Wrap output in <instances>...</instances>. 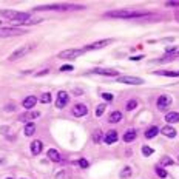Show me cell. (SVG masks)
<instances>
[{"instance_id": "obj_10", "label": "cell", "mask_w": 179, "mask_h": 179, "mask_svg": "<svg viewBox=\"0 0 179 179\" xmlns=\"http://www.w3.org/2000/svg\"><path fill=\"white\" fill-rule=\"evenodd\" d=\"M87 113H88V108H87V105H84V104H77V105L73 107V114H74L76 117H82V116H85Z\"/></svg>"}, {"instance_id": "obj_29", "label": "cell", "mask_w": 179, "mask_h": 179, "mask_svg": "<svg viewBox=\"0 0 179 179\" xmlns=\"http://www.w3.org/2000/svg\"><path fill=\"white\" fill-rule=\"evenodd\" d=\"M93 139H94V142H100L102 141V131L100 130H96L94 134H93Z\"/></svg>"}, {"instance_id": "obj_21", "label": "cell", "mask_w": 179, "mask_h": 179, "mask_svg": "<svg viewBox=\"0 0 179 179\" xmlns=\"http://www.w3.org/2000/svg\"><path fill=\"white\" fill-rule=\"evenodd\" d=\"M136 134H138L136 130H128V131L124 134V141H125V142H131V141L136 139Z\"/></svg>"}, {"instance_id": "obj_37", "label": "cell", "mask_w": 179, "mask_h": 179, "mask_svg": "<svg viewBox=\"0 0 179 179\" xmlns=\"http://www.w3.org/2000/svg\"><path fill=\"white\" fill-rule=\"evenodd\" d=\"M141 59H142V56H136V57H131V60H134V62H136V60H141Z\"/></svg>"}, {"instance_id": "obj_18", "label": "cell", "mask_w": 179, "mask_h": 179, "mask_svg": "<svg viewBox=\"0 0 179 179\" xmlns=\"http://www.w3.org/2000/svg\"><path fill=\"white\" fill-rule=\"evenodd\" d=\"M46 156L53 161V162H60V155H59V151L57 150H48V153H46Z\"/></svg>"}, {"instance_id": "obj_36", "label": "cell", "mask_w": 179, "mask_h": 179, "mask_svg": "<svg viewBox=\"0 0 179 179\" xmlns=\"http://www.w3.org/2000/svg\"><path fill=\"white\" fill-rule=\"evenodd\" d=\"M48 71H49V70H43V71H40V73H37L36 76H45V74H48Z\"/></svg>"}, {"instance_id": "obj_30", "label": "cell", "mask_w": 179, "mask_h": 179, "mask_svg": "<svg viewBox=\"0 0 179 179\" xmlns=\"http://www.w3.org/2000/svg\"><path fill=\"white\" fill-rule=\"evenodd\" d=\"M156 174L159 177H167V171L162 168V167H156Z\"/></svg>"}, {"instance_id": "obj_9", "label": "cell", "mask_w": 179, "mask_h": 179, "mask_svg": "<svg viewBox=\"0 0 179 179\" xmlns=\"http://www.w3.org/2000/svg\"><path fill=\"white\" fill-rule=\"evenodd\" d=\"M171 104V97L170 96H167V94H162V96H159L158 97V100H156V105H158V108L159 110H165V108H168V105Z\"/></svg>"}, {"instance_id": "obj_25", "label": "cell", "mask_w": 179, "mask_h": 179, "mask_svg": "<svg viewBox=\"0 0 179 179\" xmlns=\"http://www.w3.org/2000/svg\"><path fill=\"white\" fill-rule=\"evenodd\" d=\"M136 107H138V100H136V99H131V100L127 102V110H128V111L134 110Z\"/></svg>"}, {"instance_id": "obj_13", "label": "cell", "mask_w": 179, "mask_h": 179, "mask_svg": "<svg viewBox=\"0 0 179 179\" xmlns=\"http://www.w3.org/2000/svg\"><path fill=\"white\" fill-rule=\"evenodd\" d=\"M39 116H40L39 111H28V113H23V114L19 117V120H22V122H25V120H33V119H37Z\"/></svg>"}, {"instance_id": "obj_22", "label": "cell", "mask_w": 179, "mask_h": 179, "mask_svg": "<svg viewBox=\"0 0 179 179\" xmlns=\"http://www.w3.org/2000/svg\"><path fill=\"white\" fill-rule=\"evenodd\" d=\"M158 133H159V128H158V127H151V128H148V130H147L145 138H147V139H153Z\"/></svg>"}, {"instance_id": "obj_32", "label": "cell", "mask_w": 179, "mask_h": 179, "mask_svg": "<svg viewBox=\"0 0 179 179\" xmlns=\"http://www.w3.org/2000/svg\"><path fill=\"white\" fill-rule=\"evenodd\" d=\"M102 99H104V100H108V102H113L114 96H113L111 93H102Z\"/></svg>"}, {"instance_id": "obj_17", "label": "cell", "mask_w": 179, "mask_h": 179, "mask_svg": "<svg viewBox=\"0 0 179 179\" xmlns=\"http://www.w3.org/2000/svg\"><path fill=\"white\" fill-rule=\"evenodd\" d=\"M23 133H25V136H33L36 133V124L34 122H28L27 125H25V128H23Z\"/></svg>"}, {"instance_id": "obj_3", "label": "cell", "mask_w": 179, "mask_h": 179, "mask_svg": "<svg viewBox=\"0 0 179 179\" xmlns=\"http://www.w3.org/2000/svg\"><path fill=\"white\" fill-rule=\"evenodd\" d=\"M33 45H25V46H20V48H17L13 54H9V57H8V60H11V62H14V60H19V59H22V57H25L28 53H31L33 51Z\"/></svg>"}, {"instance_id": "obj_8", "label": "cell", "mask_w": 179, "mask_h": 179, "mask_svg": "<svg viewBox=\"0 0 179 179\" xmlns=\"http://www.w3.org/2000/svg\"><path fill=\"white\" fill-rule=\"evenodd\" d=\"M68 100H70L68 93H65V91H59V94H57V100H56V107H57V108H63V107H66V105H68Z\"/></svg>"}, {"instance_id": "obj_2", "label": "cell", "mask_w": 179, "mask_h": 179, "mask_svg": "<svg viewBox=\"0 0 179 179\" xmlns=\"http://www.w3.org/2000/svg\"><path fill=\"white\" fill-rule=\"evenodd\" d=\"M0 16H3L13 22L19 23H25L30 20V14L28 13H20V11H13V9H0Z\"/></svg>"}, {"instance_id": "obj_15", "label": "cell", "mask_w": 179, "mask_h": 179, "mask_svg": "<svg viewBox=\"0 0 179 179\" xmlns=\"http://www.w3.org/2000/svg\"><path fill=\"white\" fill-rule=\"evenodd\" d=\"M91 73L100 74V76H117V71H116V70H104V68H96V70H93Z\"/></svg>"}, {"instance_id": "obj_6", "label": "cell", "mask_w": 179, "mask_h": 179, "mask_svg": "<svg viewBox=\"0 0 179 179\" xmlns=\"http://www.w3.org/2000/svg\"><path fill=\"white\" fill-rule=\"evenodd\" d=\"M120 84H128V85H142L144 81L141 77H134V76H120L117 79Z\"/></svg>"}, {"instance_id": "obj_31", "label": "cell", "mask_w": 179, "mask_h": 179, "mask_svg": "<svg viewBox=\"0 0 179 179\" xmlns=\"http://www.w3.org/2000/svg\"><path fill=\"white\" fill-rule=\"evenodd\" d=\"M120 176H122V177H130V176H131V168H130V167H125L124 171L120 173Z\"/></svg>"}, {"instance_id": "obj_12", "label": "cell", "mask_w": 179, "mask_h": 179, "mask_svg": "<svg viewBox=\"0 0 179 179\" xmlns=\"http://www.w3.org/2000/svg\"><path fill=\"white\" fill-rule=\"evenodd\" d=\"M117 139H119V136H117V131H116V130H111V131H108V133L105 134V138H104L105 144H108V145L114 144Z\"/></svg>"}, {"instance_id": "obj_7", "label": "cell", "mask_w": 179, "mask_h": 179, "mask_svg": "<svg viewBox=\"0 0 179 179\" xmlns=\"http://www.w3.org/2000/svg\"><path fill=\"white\" fill-rule=\"evenodd\" d=\"M84 53V49H65L59 53V59H74Z\"/></svg>"}, {"instance_id": "obj_4", "label": "cell", "mask_w": 179, "mask_h": 179, "mask_svg": "<svg viewBox=\"0 0 179 179\" xmlns=\"http://www.w3.org/2000/svg\"><path fill=\"white\" fill-rule=\"evenodd\" d=\"M25 34L23 30L20 28H0V37H13V36H20Z\"/></svg>"}, {"instance_id": "obj_14", "label": "cell", "mask_w": 179, "mask_h": 179, "mask_svg": "<svg viewBox=\"0 0 179 179\" xmlns=\"http://www.w3.org/2000/svg\"><path fill=\"white\" fill-rule=\"evenodd\" d=\"M42 150H43V144H42L40 141H33V142H31V153H33L34 156L40 155Z\"/></svg>"}, {"instance_id": "obj_34", "label": "cell", "mask_w": 179, "mask_h": 179, "mask_svg": "<svg viewBox=\"0 0 179 179\" xmlns=\"http://www.w3.org/2000/svg\"><path fill=\"white\" fill-rule=\"evenodd\" d=\"M60 71H73V66H71V65H63V66L60 68Z\"/></svg>"}, {"instance_id": "obj_28", "label": "cell", "mask_w": 179, "mask_h": 179, "mask_svg": "<svg viewBox=\"0 0 179 179\" xmlns=\"http://www.w3.org/2000/svg\"><path fill=\"white\" fill-rule=\"evenodd\" d=\"M164 165H173V159H170L168 156H164L161 161V167H164Z\"/></svg>"}, {"instance_id": "obj_5", "label": "cell", "mask_w": 179, "mask_h": 179, "mask_svg": "<svg viewBox=\"0 0 179 179\" xmlns=\"http://www.w3.org/2000/svg\"><path fill=\"white\" fill-rule=\"evenodd\" d=\"M113 43V39H105V40H99V42H94L91 45H87L84 48V51H94V49H100V48H104L107 45H111Z\"/></svg>"}, {"instance_id": "obj_33", "label": "cell", "mask_w": 179, "mask_h": 179, "mask_svg": "<svg viewBox=\"0 0 179 179\" xmlns=\"http://www.w3.org/2000/svg\"><path fill=\"white\" fill-rule=\"evenodd\" d=\"M79 165H81V168H88L90 164H88L87 159H81V161H79Z\"/></svg>"}, {"instance_id": "obj_27", "label": "cell", "mask_w": 179, "mask_h": 179, "mask_svg": "<svg viewBox=\"0 0 179 179\" xmlns=\"http://www.w3.org/2000/svg\"><path fill=\"white\" fill-rule=\"evenodd\" d=\"M142 155H144V156H150V155H153V148H151V147L144 145V147H142Z\"/></svg>"}, {"instance_id": "obj_38", "label": "cell", "mask_w": 179, "mask_h": 179, "mask_svg": "<svg viewBox=\"0 0 179 179\" xmlns=\"http://www.w3.org/2000/svg\"><path fill=\"white\" fill-rule=\"evenodd\" d=\"M6 179H13V177H6Z\"/></svg>"}, {"instance_id": "obj_19", "label": "cell", "mask_w": 179, "mask_h": 179, "mask_svg": "<svg viewBox=\"0 0 179 179\" xmlns=\"http://www.w3.org/2000/svg\"><path fill=\"white\" fill-rule=\"evenodd\" d=\"M165 120H167L168 124H176V122H179V113H176V111L167 113V114H165Z\"/></svg>"}, {"instance_id": "obj_1", "label": "cell", "mask_w": 179, "mask_h": 179, "mask_svg": "<svg viewBox=\"0 0 179 179\" xmlns=\"http://www.w3.org/2000/svg\"><path fill=\"white\" fill-rule=\"evenodd\" d=\"M105 17H113V19H144V17H150V14L139 13V11H134V9H117V11L105 13Z\"/></svg>"}, {"instance_id": "obj_35", "label": "cell", "mask_w": 179, "mask_h": 179, "mask_svg": "<svg viewBox=\"0 0 179 179\" xmlns=\"http://www.w3.org/2000/svg\"><path fill=\"white\" fill-rule=\"evenodd\" d=\"M165 5H167V6H173V8H177V6H179V2H167Z\"/></svg>"}, {"instance_id": "obj_24", "label": "cell", "mask_w": 179, "mask_h": 179, "mask_svg": "<svg viewBox=\"0 0 179 179\" xmlns=\"http://www.w3.org/2000/svg\"><path fill=\"white\" fill-rule=\"evenodd\" d=\"M156 74L168 76V77H176V76H179V71H156Z\"/></svg>"}, {"instance_id": "obj_20", "label": "cell", "mask_w": 179, "mask_h": 179, "mask_svg": "<svg viewBox=\"0 0 179 179\" xmlns=\"http://www.w3.org/2000/svg\"><path fill=\"white\" fill-rule=\"evenodd\" d=\"M119 120H122V113H120V111H113V113L108 116V122H110V124H117Z\"/></svg>"}, {"instance_id": "obj_26", "label": "cell", "mask_w": 179, "mask_h": 179, "mask_svg": "<svg viewBox=\"0 0 179 179\" xmlns=\"http://www.w3.org/2000/svg\"><path fill=\"white\" fill-rule=\"evenodd\" d=\"M105 108H107V107H105V104H100V105L96 108V116H97V117H99V116H102V114H104V111H105Z\"/></svg>"}, {"instance_id": "obj_23", "label": "cell", "mask_w": 179, "mask_h": 179, "mask_svg": "<svg viewBox=\"0 0 179 179\" xmlns=\"http://www.w3.org/2000/svg\"><path fill=\"white\" fill-rule=\"evenodd\" d=\"M39 102H42V104H49L51 102V93H43L39 97Z\"/></svg>"}, {"instance_id": "obj_11", "label": "cell", "mask_w": 179, "mask_h": 179, "mask_svg": "<svg viewBox=\"0 0 179 179\" xmlns=\"http://www.w3.org/2000/svg\"><path fill=\"white\" fill-rule=\"evenodd\" d=\"M36 104H37V97H36V96H27V97L23 99V102H22L23 108H27V110L33 108Z\"/></svg>"}, {"instance_id": "obj_16", "label": "cell", "mask_w": 179, "mask_h": 179, "mask_svg": "<svg viewBox=\"0 0 179 179\" xmlns=\"http://www.w3.org/2000/svg\"><path fill=\"white\" fill-rule=\"evenodd\" d=\"M159 133H162L164 136H167V138H176V130L173 128V127H162V128L159 130Z\"/></svg>"}]
</instances>
